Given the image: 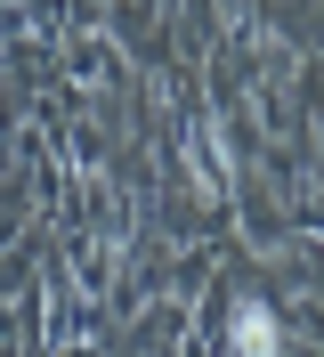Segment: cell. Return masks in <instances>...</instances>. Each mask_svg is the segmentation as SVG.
Here are the masks:
<instances>
[{
  "label": "cell",
  "instance_id": "6da1fadb",
  "mask_svg": "<svg viewBox=\"0 0 324 357\" xmlns=\"http://www.w3.org/2000/svg\"><path fill=\"white\" fill-rule=\"evenodd\" d=\"M236 357H276V309H236Z\"/></svg>",
  "mask_w": 324,
  "mask_h": 357
}]
</instances>
